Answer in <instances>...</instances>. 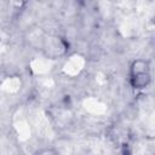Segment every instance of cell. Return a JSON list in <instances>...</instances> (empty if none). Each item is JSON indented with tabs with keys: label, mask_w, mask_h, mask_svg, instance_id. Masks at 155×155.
Masks as SVG:
<instances>
[{
	"label": "cell",
	"mask_w": 155,
	"mask_h": 155,
	"mask_svg": "<svg viewBox=\"0 0 155 155\" xmlns=\"http://www.w3.org/2000/svg\"><path fill=\"white\" fill-rule=\"evenodd\" d=\"M149 81L148 67L144 62H136L132 67V84L134 87L142 88Z\"/></svg>",
	"instance_id": "6da1fadb"
}]
</instances>
